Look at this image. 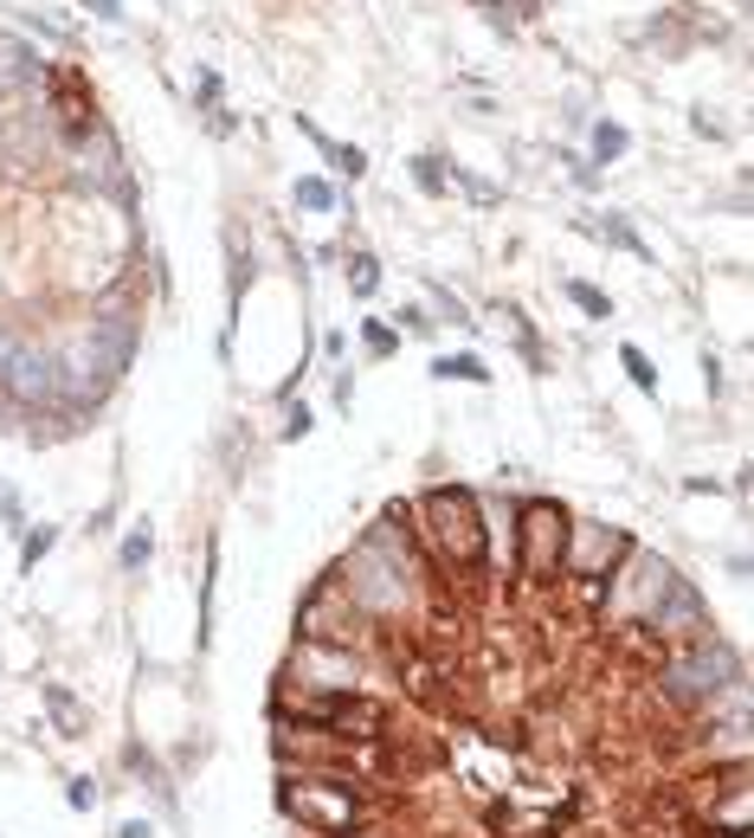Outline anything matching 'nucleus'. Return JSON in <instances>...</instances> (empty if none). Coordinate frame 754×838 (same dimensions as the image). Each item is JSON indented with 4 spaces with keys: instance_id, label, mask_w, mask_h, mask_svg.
I'll list each match as a JSON object with an SVG mask.
<instances>
[{
    "instance_id": "20",
    "label": "nucleus",
    "mask_w": 754,
    "mask_h": 838,
    "mask_svg": "<svg viewBox=\"0 0 754 838\" xmlns=\"http://www.w3.org/2000/svg\"><path fill=\"white\" fill-rule=\"evenodd\" d=\"M97 20H110V26H123V0H84Z\"/></svg>"
},
{
    "instance_id": "5",
    "label": "nucleus",
    "mask_w": 754,
    "mask_h": 838,
    "mask_svg": "<svg viewBox=\"0 0 754 838\" xmlns=\"http://www.w3.org/2000/svg\"><path fill=\"white\" fill-rule=\"evenodd\" d=\"M323 729H330V735H343V742H381V735H387V703L361 697V691H336L330 716H323Z\"/></svg>"
},
{
    "instance_id": "12",
    "label": "nucleus",
    "mask_w": 754,
    "mask_h": 838,
    "mask_svg": "<svg viewBox=\"0 0 754 838\" xmlns=\"http://www.w3.org/2000/svg\"><path fill=\"white\" fill-rule=\"evenodd\" d=\"M432 374H445V381H452V374H458V381H490V368H483L478 355H439Z\"/></svg>"
},
{
    "instance_id": "15",
    "label": "nucleus",
    "mask_w": 754,
    "mask_h": 838,
    "mask_svg": "<svg viewBox=\"0 0 754 838\" xmlns=\"http://www.w3.org/2000/svg\"><path fill=\"white\" fill-rule=\"evenodd\" d=\"M348 284H355V297H374L381 272H374V259H368V252H355V259H348Z\"/></svg>"
},
{
    "instance_id": "21",
    "label": "nucleus",
    "mask_w": 754,
    "mask_h": 838,
    "mask_svg": "<svg viewBox=\"0 0 754 838\" xmlns=\"http://www.w3.org/2000/svg\"><path fill=\"white\" fill-rule=\"evenodd\" d=\"M46 549H52V529H39V536H26V561H39V555H46Z\"/></svg>"
},
{
    "instance_id": "17",
    "label": "nucleus",
    "mask_w": 754,
    "mask_h": 838,
    "mask_svg": "<svg viewBox=\"0 0 754 838\" xmlns=\"http://www.w3.org/2000/svg\"><path fill=\"white\" fill-rule=\"evenodd\" d=\"M619 361H625V368H632V381H638V387H645V394H651V387H658V374H651V361H645V355H638V349H625V355H619Z\"/></svg>"
},
{
    "instance_id": "2",
    "label": "nucleus",
    "mask_w": 754,
    "mask_h": 838,
    "mask_svg": "<svg viewBox=\"0 0 754 838\" xmlns=\"http://www.w3.org/2000/svg\"><path fill=\"white\" fill-rule=\"evenodd\" d=\"M284 813H290L303 833H330V838H355L361 826H368L355 787L323 780V774H297V780H284Z\"/></svg>"
},
{
    "instance_id": "10",
    "label": "nucleus",
    "mask_w": 754,
    "mask_h": 838,
    "mask_svg": "<svg viewBox=\"0 0 754 838\" xmlns=\"http://www.w3.org/2000/svg\"><path fill=\"white\" fill-rule=\"evenodd\" d=\"M625 123H613V117H600V123H594V155H600V161H619V155H625Z\"/></svg>"
},
{
    "instance_id": "16",
    "label": "nucleus",
    "mask_w": 754,
    "mask_h": 838,
    "mask_svg": "<svg viewBox=\"0 0 754 838\" xmlns=\"http://www.w3.org/2000/svg\"><path fill=\"white\" fill-rule=\"evenodd\" d=\"M567 297H574V303H581V310H587V316H613V303H607V290H594V284H567Z\"/></svg>"
},
{
    "instance_id": "6",
    "label": "nucleus",
    "mask_w": 754,
    "mask_h": 838,
    "mask_svg": "<svg viewBox=\"0 0 754 838\" xmlns=\"http://www.w3.org/2000/svg\"><path fill=\"white\" fill-rule=\"evenodd\" d=\"M632 542L619 536V529H567V561H561V574H613V561L625 555Z\"/></svg>"
},
{
    "instance_id": "1",
    "label": "nucleus",
    "mask_w": 754,
    "mask_h": 838,
    "mask_svg": "<svg viewBox=\"0 0 754 838\" xmlns=\"http://www.w3.org/2000/svg\"><path fill=\"white\" fill-rule=\"evenodd\" d=\"M419 536H426L432 561H445V567H483V555H490V529L465 484H439L419 496Z\"/></svg>"
},
{
    "instance_id": "19",
    "label": "nucleus",
    "mask_w": 754,
    "mask_h": 838,
    "mask_svg": "<svg viewBox=\"0 0 754 838\" xmlns=\"http://www.w3.org/2000/svg\"><path fill=\"white\" fill-rule=\"evenodd\" d=\"M142 561H148V529H142V536H130V542H123V567H142Z\"/></svg>"
},
{
    "instance_id": "7",
    "label": "nucleus",
    "mask_w": 754,
    "mask_h": 838,
    "mask_svg": "<svg viewBox=\"0 0 754 838\" xmlns=\"http://www.w3.org/2000/svg\"><path fill=\"white\" fill-rule=\"evenodd\" d=\"M46 59L26 46V39H13V33H0V104L7 97H26L33 84H46Z\"/></svg>"
},
{
    "instance_id": "14",
    "label": "nucleus",
    "mask_w": 754,
    "mask_h": 838,
    "mask_svg": "<svg viewBox=\"0 0 754 838\" xmlns=\"http://www.w3.org/2000/svg\"><path fill=\"white\" fill-rule=\"evenodd\" d=\"M412 181H419L426 194H445V161H439V155H412Z\"/></svg>"
},
{
    "instance_id": "8",
    "label": "nucleus",
    "mask_w": 754,
    "mask_h": 838,
    "mask_svg": "<svg viewBox=\"0 0 754 838\" xmlns=\"http://www.w3.org/2000/svg\"><path fill=\"white\" fill-rule=\"evenodd\" d=\"M0 374L13 381V394H20V400H46V394L59 387V374H52V361H46V355H13Z\"/></svg>"
},
{
    "instance_id": "18",
    "label": "nucleus",
    "mask_w": 754,
    "mask_h": 838,
    "mask_svg": "<svg viewBox=\"0 0 754 838\" xmlns=\"http://www.w3.org/2000/svg\"><path fill=\"white\" fill-rule=\"evenodd\" d=\"M368 349H374V355H394V349H400V336H394L387 323H368Z\"/></svg>"
},
{
    "instance_id": "11",
    "label": "nucleus",
    "mask_w": 754,
    "mask_h": 838,
    "mask_svg": "<svg viewBox=\"0 0 754 838\" xmlns=\"http://www.w3.org/2000/svg\"><path fill=\"white\" fill-rule=\"evenodd\" d=\"M297 207H310V213H330V207H336V188H330L323 175H303V181H297Z\"/></svg>"
},
{
    "instance_id": "9",
    "label": "nucleus",
    "mask_w": 754,
    "mask_h": 838,
    "mask_svg": "<svg viewBox=\"0 0 754 838\" xmlns=\"http://www.w3.org/2000/svg\"><path fill=\"white\" fill-rule=\"evenodd\" d=\"M297 130H303V136H310V142H316V148H323V161H330L336 175H348V181H361V175H368V155H361L355 142H336V136H323V130H316L310 117H297Z\"/></svg>"
},
{
    "instance_id": "13",
    "label": "nucleus",
    "mask_w": 754,
    "mask_h": 838,
    "mask_svg": "<svg viewBox=\"0 0 754 838\" xmlns=\"http://www.w3.org/2000/svg\"><path fill=\"white\" fill-rule=\"evenodd\" d=\"M587 232H600V239H613V246H625V252L645 259V246H638V232H632L625 219H587Z\"/></svg>"
},
{
    "instance_id": "3",
    "label": "nucleus",
    "mask_w": 754,
    "mask_h": 838,
    "mask_svg": "<svg viewBox=\"0 0 754 838\" xmlns=\"http://www.w3.org/2000/svg\"><path fill=\"white\" fill-rule=\"evenodd\" d=\"M567 529H574V516H567L561 503H549V496L523 503V516H516V567H523L529 580H561Z\"/></svg>"
},
{
    "instance_id": "22",
    "label": "nucleus",
    "mask_w": 754,
    "mask_h": 838,
    "mask_svg": "<svg viewBox=\"0 0 754 838\" xmlns=\"http://www.w3.org/2000/svg\"><path fill=\"white\" fill-rule=\"evenodd\" d=\"M684 838H749V833H722V826H703V833H684Z\"/></svg>"
},
{
    "instance_id": "4",
    "label": "nucleus",
    "mask_w": 754,
    "mask_h": 838,
    "mask_svg": "<svg viewBox=\"0 0 754 838\" xmlns=\"http://www.w3.org/2000/svg\"><path fill=\"white\" fill-rule=\"evenodd\" d=\"M671 580H678V567H671L665 555L625 549L619 567L607 574V607H613L619 620H651V613H658V600L671 594Z\"/></svg>"
}]
</instances>
